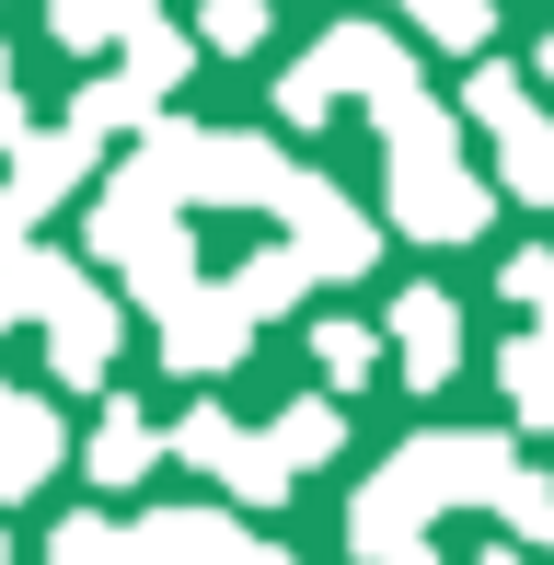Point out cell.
I'll return each instance as SVG.
<instances>
[{
	"instance_id": "6da1fadb",
	"label": "cell",
	"mask_w": 554,
	"mask_h": 565,
	"mask_svg": "<svg viewBox=\"0 0 554 565\" xmlns=\"http://www.w3.org/2000/svg\"><path fill=\"white\" fill-rule=\"evenodd\" d=\"M382 150H393V231H416V243H473L486 231L497 196L462 173V116L450 105H393L382 116Z\"/></svg>"
},
{
	"instance_id": "7a4b0ae2",
	"label": "cell",
	"mask_w": 554,
	"mask_h": 565,
	"mask_svg": "<svg viewBox=\"0 0 554 565\" xmlns=\"http://www.w3.org/2000/svg\"><path fill=\"white\" fill-rule=\"evenodd\" d=\"M46 565H289V554L220 508H162V520H93L82 508V520H58Z\"/></svg>"
},
{
	"instance_id": "3957f363",
	"label": "cell",
	"mask_w": 554,
	"mask_h": 565,
	"mask_svg": "<svg viewBox=\"0 0 554 565\" xmlns=\"http://www.w3.org/2000/svg\"><path fill=\"white\" fill-rule=\"evenodd\" d=\"M139 173L173 196V209H277L300 162H277V150L243 139V127H150Z\"/></svg>"
},
{
	"instance_id": "277c9868",
	"label": "cell",
	"mask_w": 554,
	"mask_h": 565,
	"mask_svg": "<svg viewBox=\"0 0 554 565\" xmlns=\"http://www.w3.org/2000/svg\"><path fill=\"white\" fill-rule=\"evenodd\" d=\"M347 93H359L370 116L416 105V58H405V35H382V23H335L312 58H289V70H277V116H289V127H323Z\"/></svg>"
},
{
	"instance_id": "5b68a950",
	"label": "cell",
	"mask_w": 554,
	"mask_h": 565,
	"mask_svg": "<svg viewBox=\"0 0 554 565\" xmlns=\"http://www.w3.org/2000/svg\"><path fill=\"white\" fill-rule=\"evenodd\" d=\"M162 450L173 461H196V473H220L243 508H277L289 497V461H277V439H255V427H232L220 404H196L185 427H162Z\"/></svg>"
},
{
	"instance_id": "8992f818",
	"label": "cell",
	"mask_w": 554,
	"mask_h": 565,
	"mask_svg": "<svg viewBox=\"0 0 554 565\" xmlns=\"http://www.w3.org/2000/svg\"><path fill=\"white\" fill-rule=\"evenodd\" d=\"M277 220H289V254H300L312 277H359L370 254H382V243H370V209H359V196H335L323 173H289Z\"/></svg>"
},
{
	"instance_id": "52a82bcc",
	"label": "cell",
	"mask_w": 554,
	"mask_h": 565,
	"mask_svg": "<svg viewBox=\"0 0 554 565\" xmlns=\"http://www.w3.org/2000/svg\"><path fill=\"white\" fill-rule=\"evenodd\" d=\"M243 347H255V312H243L232 289H196L185 312H162V358H173V381H220Z\"/></svg>"
},
{
	"instance_id": "ba28073f",
	"label": "cell",
	"mask_w": 554,
	"mask_h": 565,
	"mask_svg": "<svg viewBox=\"0 0 554 565\" xmlns=\"http://www.w3.org/2000/svg\"><path fill=\"white\" fill-rule=\"evenodd\" d=\"M162 243H173V196L128 162L105 196H93V254H105V266H139V254H162Z\"/></svg>"
},
{
	"instance_id": "9c48e42d",
	"label": "cell",
	"mask_w": 554,
	"mask_h": 565,
	"mask_svg": "<svg viewBox=\"0 0 554 565\" xmlns=\"http://www.w3.org/2000/svg\"><path fill=\"white\" fill-rule=\"evenodd\" d=\"M116 335H128V312L82 277V289L46 312V370H58V381H105V370H116Z\"/></svg>"
},
{
	"instance_id": "30bf717a",
	"label": "cell",
	"mask_w": 554,
	"mask_h": 565,
	"mask_svg": "<svg viewBox=\"0 0 554 565\" xmlns=\"http://www.w3.org/2000/svg\"><path fill=\"white\" fill-rule=\"evenodd\" d=\"M393 358H405L416 393H439V381L462 370V312H450V289H405L393 300Z\"/></svg>"
},
{
	"instance_id": "8fae6325",
	"label": "cell",
	"mask_w": 554,
	"mask_h": 565,
	"mask_svg": "<svg viewBox=\"0 0 554 565\" xmlns=\"http://www.w3.org/2000/svg\"><path fill=\"white\" fill-rule=\"evenodd\" d=\"M46 473H58V416H46L35 393H12V381H0V508L35 497Z\"/></svg>"
},
{
	"instance_id": "7c38bea8",
	"label": "cell",
	"mask_w": 554,
	"mask_h": 565,
	"mask_svg": "<svg viewBox=\"0 0 554 565\" xmlns=\"http://www.w3.org/2000/svg\"><path fill=\"white\" fill-rule=\"evenodd\" d=\"M70 289H82V266H70V254H46V243L0 254V323H46Z\"/></svg>"
},
{
	"instance_id": "4fadbf2b",
	"label": "cell",
	"mask_w": 554,
	"mask_h": 565,
	"mask_svg": "<svg viewBox=\"0 0 554 565\" xmlns=\"http://www.w3.org/2000/svg\"><path fill=\"white\" fill-rule=\"evenodd\" d=\"M70 127H82V139H128V127H139V139H150L162 116H150V93L128 82V70H93V82L70 93Z\"/></svg>"
},
{
	"instance_id": "5bb4252c",
	"label": "cell",
	"mask_w": 554,
	"mask_h": 565,
	"mask_svg": "<svg viewBox=\"0 0 554 565\" xmlns=\"http://www.w3.org/2000/svg\"><path fill=\"white\" fill-rule=\"evenodd\" d=\"M150 461H162V427H150L139 404H105V427H93V484H139Z\"/></svg>"
},
{
	"instance_id": "9a60e30c",
	"label": "cell",
	"mask_w": 554,
	"mask_h": 565,
	"mask_svg": "<svg viewBox=\"0 0 554 565\" xmlns=\"http://www.w3.org/2000/svg\"><path fill=\"white\" fill-rule=\"evenodd\" d=\"M58 46H128L139 23H162V0H46Z\"/></svg>"
},
{
	"instance_id": "2e32d148",
	"label": "cell",
	"mask_w": 554,
	"mask_h": 565,
	"mask_svg": "<svg viewBox=\"0 0 554 565\" xmlns=\"http://www.w3.org/2000/svg\"><path fill=\"white\" fill-rule=\"evenodd\" d=\"M497 173H509V196L554 209V127L543 116H509V127H497Z\"/></svg>"
},
{
	"instance_id": "e0dca14e",
	"label": "cell",
	"mask_w": 554,
	"mask_h": 565,
	"mask_svg": "<svg viewBox=\"0 0 554 565\" xmlns=\"http://www.w3.org/2000/svg\"><path fill=\"white\" fill-rule=\"evenodd\" d=\"M497 381H509L520 427H554V335H520L509 358H497Z\"/></svg>"
},
{
	"instance_id": "ac0fdd59",
	"label": "cell",
	"mask_w": 554,
	"mask_h": 565,
	"mask_svg": "<svg viewBox=\"0 0 554 565\" xmlns=\"http://www.w3.org/2000/svg\"><path fill=\"white\" fill-rule=\"evenodd\" d=\"M300 289H312V266H300V254H289V243H266V254H255V266H243V277H232V300H243V312H255V323H266V312H289V300H300Z\"/></svg>"
},
{
	"instance_id": "d6986e66",
	"label": "cell",
	"mask_w": 554,
	"mask_h": 565,
	"mask_svg": "<svg viewBox=\"0 0 554 565\" xmlns=\"http://www.w3.org/2000/svg\"><path fill=\"white\" fill-rule=\"evenodd\" d=\"M185 70H196V46L173 35V23H139V35H128V82L150 93V105H162V93L185 82Z\"/></svg>"
},
{
	"instance_id": "ffe728a7",
	"label": "cell",
	"mask_w": 554,
	"mask_h": 565,
	"mask_svg": "<svg viewBox=\"0 0 554 565\" xmlns=\"http://www.w3.org/2000/svg\"><path fill=\"white\" fill-rule=\"evenodd\" d=\"M266 439H277V461L300 473V461H323V450H335V404H323V393H312V404H289V416H277Z\"/></svg>"
},
{
	"instance_id": "44dd1931",
	"label": "cell",
	"mask_w": 554,
	"mask_h": 565,
	"mask_svg": "<svg viewBox=\"0 0 554 565\" xmlns=\"http://www.w3.org/2000/svg\"><path fill=\"white\" fill-rule=\"evenodd\" d=\"M405 12H416L439 46H486V35H497V0H405Z\"/></svg>"
},
{
	"instance_id": "7402d4cb",
	"label": "cell",
	"mask_w": 554,
	"mask_h": 565,
	"mask_svg": "<svg viewBox=\"0 0 554 565\" xmlns=\"http://www.w3.org/2000/svg\"><path fill=\"white\" fill-rule=\"evenodd\" d=\"M196 35H209L220 58H243V46H266V0H209V12H196Z\"/></svg>"
},
{
	"instance_id": "603a6c76",
	"label": "cell",
	"mask_w": 554,
	"mask_h": 565,
	"mask_svg": "<svg viewBox=\"0 0 554 565\" xmlns=\"http://www.w3.org/2000/svg\"><path fill=\"white\" fill-rule=\"evenodd\" d=\"M462 116H473V127H509V116H532V105H520V70H473V82H462Z\"/></svg>"
},
{
	"instance_id": "cb8c5ba5",
	"label": "cell",
	"mask_w": 554,
	"mask_h": 565,
	"mask_svg": "<svg viewBox=\"0 0 554 565\" xmlns=\"http://www.w3.org/2000/svg\"><path fill=\"white\" fill-rule=\"evenodd\" d=\"M312 358H323V381H335V393H347V381H370V323H323Z\"/></svg>"
},
{
	"instance_id": "d4e9b609",
	"label": "cell",
	"mask_w": 554,
	"mask_h": 565,
	"mask_svg": "<svg viewBox=\"0 0 554 565\" xmlns=\"http://www.w3.org/2000/svg\"><path fill=\"white\" fill-rule=\"evenodd\" d=\"M509 300L554 335V254H509Z\"/></svg>"
},
{
	"instance_id": "484cf974",
	"label": "cell",
	"mask_w": 554,
	"mask_h": 565,
	"mask_svg": "<svg viewBox=\"0 0 554 565\" xmlns=\"http://www.w3.org/2000/svg\"><path fill=\"white\" fill-rule=\"evenodd\" d=\"M35 127H23V105H12V58H0V150H23Z\"/></svg>"
},
{
	"instance_id": "4316f807",
	"label": "cell",
	"mask_w": 554,
	"mask_h": 565,
	"mask_svg": "<svg viewBox=\"0 0 554 565\" xmlns=\"http://www.w3.org/2000/svg\"><path fill=\"white\" fill-rule=\"evenodd\" d=\"M543 82H554V35H543Z\"/></svg>"
},
{
	"instance_id": "83f0119b",
	"label": "cell",
	"mask_w": 554,
	"mask_h": 565,
	"mask_svg": "<svg viewBox=\"0 0 554 565\" xmlns=\"http://www.w3.org/2000/svg\"><path fill=\"white\" fill-rule=\"evenodd\" d=\"M473 565H520V554H473Z\"/></svg>"
},
{
	"instance_id": "f1b7e54d",
	"label": "cell",
	"mask_w": 554,
	"mask_h": 565,
	"mask_svg": "<svg viewBox=\"0 0 554 565\" xmlns=\"http://www.w3.org/2000/svg\"><path fill=\"white\" fill-rule=\"evenodd\" d=\"M0 565H12V554H0Z\"/></svg>"
}]
</instances>
